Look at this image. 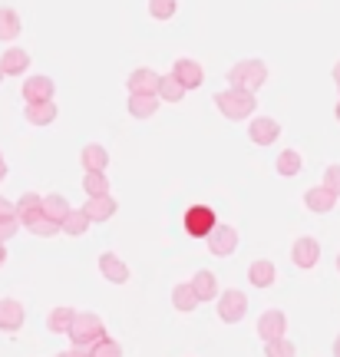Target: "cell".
Here are the masks:
<instances>
[{
  "instance_id": "cell-16",
  "label": "cell",
  "mask_w": 340,
  "mask_h": 357,
  "mask_svg": "<svg viewBox=\"0 0 340 357\" xmlns=\"http://www.w3.org/2000/svg\"><path fill=\"white\" fill-rule=\"evenodd\" d=\"M26 66H30V53L24 47H7L3 56H0V70H3V77H24Z\"/></svg>"
},
{
  "instance_id": "cell-28",
  "label": "cell",
  "mask_w": 340,
  "mask_h": 357,
  "mask_svg": "<svg viewBox=\"0 0 340 357\" xmlns=\"http://www.w3.org/2000/svg\"><path fill=\"white\" fill-rule=\"evenodd\" d=\"M275 169H277V176L294 178V176H298V172H301V169H304V155L298 153V149H284V153L277 155Z\"/></svg>"
},
{
  "instance_id": "cell-24",
  "label": "cell",
  "mask_w": 340,
  "mask_h": 357,
  "mask_svg": "<svg viewBox=\"0 0 340 357\" xmlns=\"http://www.w3.org/2000/svg\"><path fill=\"white\" fill-rule=\"evenodd\" d=\"M185 93H189V86H185L176 73H165L162 83H159V100L162 102H182L185 100Z\"/></svg>"
},
{
  "instance_id": "cell-26",
  "label": "cell",
  "mask_w": 340,
  "mask_h": 357,
  "mask_svg": "<svg viewBox=\"0 0 340 357\" xmlns=\"http://www.w3.org/2000/svg\"><path fill=\"white\" fill-rule=\"evenodd\" d=\"M73 321H76V311L73 307H53L50 314H47V328H50L53 334H70V328H73Z\"/></svg>"
},
{
  "instance_id": "cell-40",
  "label": "cell",
  "mask_w": 340,
  "mask_h": 357,
  "mask_svg": "<svg viewBox=\"0 0 340 357\" xmlns=\"http://www.w3.org/2000/svg\"><path fill=\"white\" fill-rule=\"evenodd\" d=\"M3 178H7V159L0 155V182H3Z\"/></svg>"
},
{
  "instance_id": "cell-41",
  "label": "cell",
  "mask_w": 340,
  "mask_h": 357,
  "mask_svg": "<svg viewBox=\"0 0 340 357\" xmlns=\"http://www.w3.org/2000/svg\"><path fill=\"white\" fill-rule=\"evenodd\" d=\"M7 261V242H0V265Z\"/></svg>"
},
{
  "instance_id": "cell-46",
  "label": "cell",
  "mask_w": 340,
  "mask_h": 357,
  "mask_svg": "<svg viewBox=\"0 0 340 357\" xmlns=\"http://www.w3.org/2000/svg\"><path fill=\"white\" fill-rule=\"evenodd\" d=\"M0 79H3V70H0Z\"/></svg>"
},
{
  "instance_id": "cell-15",
  "label": "cell",
  "mask_w": 340,
  "mask_h": 357,
  "mask_svg": "<svg viewBox=\"0 0 340 357\" xmlns=\"http://www.w3.org/2000/svg\"><path fill=\"white\" fill-rule=\"evenodd\" d=\"M159 83H162V77H159L152 66H139V70L129 73L126 89L129 93H159Z\"/></svg>"
},
{
  "instance_id": "cell-38",
  "label": "cell",
  "mask_w": 340,
  "mask_h": 357,
  "mask_svg": "<svg viewBox=\"0 0 340 357\" xmlns=\"http://www.w3.org/2000/svg\"><path fill=\"white\" fill-rule=\"evenodd\" d=\"M56 357H93V354H89V347H70V351H60V354H56Z\"/></svg>"
},
{
  "instance_id": "cell-39",
  "label": "cell",
  "mask_w": 340,
  "mask_h": 357,
  "mask_svg": "<svg viewBox=\"0 0 340 357\" xmlns=\"http://www.w3.org/2000/svg\"><path fill=\"white\" fill-rule=\"evenodd\" d=\"M0 215H17V202H7V199L0 195Z\"/></svg>"
},
{
  "instance_id": "cell-1",
  "label": "cell",
  "mask_w": 340,
  "mask_h": 357,
  "mask_svg": "<svg viewBox=\"0 0 340 357\" xmlns=\"http://www.w3.org/2000/svg\"><path fill=\"white\" fill-rule=\"evenodd\" d=\"M215 106H218V113L225 116V119L238 123L245 116H254L258 100H254V93H248V89L228 86V89H222V93H215Z\"/></svg>"
},
{
  "instance_id": "cell-10",
  "label": "cell",
  "mask_w": 340,
  "mask_h": 357,
  "mask_svg": "<svg viewBox=\"0 0 340 357\" xmlns=\"http://www.w3.org/2000/svg\"><path fill=\"white\" fill-rule=\"evenodd\" d=\"M26 311L17 298H0V331L3 334H17L24 328Z\"/></svg>"
},
{
  "instance_id": "cell-4",
  "label": "cell",
  "mask_w": 340,
  "mask_h": 357,
  "mask_svg": "<svg viewBox=\"0 0 340 357\" xmlns=\"http://www.w3.org/2000/svg\"><path fill=\"white\" fill-rule=\"evenodd\" d=\"M248 314V294L238 291V288H228V291L218 294V318L225 324H238Z\"/></svg>"
},
{
  "instance_id": "cell-14",
  "label": "cell",
  "mask_w": 340,
  "mask_h": 357,
  "mask_svg": "<svg viewBox=\"0 0 340 357\" xmlns=\"http://www.w3.org/2000/svg\"><path fill=\"white\" fill-rule=\"evenodd\" d=\"M172 73H176L182 83L189 89H199L205 83V70H202V63L199 60H192V56H178L176 60V66H172Z\"/></svg>"
},
{
  "instance_id": "cell-30",
  "label": "cell",
  "mask_w": 340,
  "mask_h": 357,
  "mask_svg": "<svg viewBox=\"0 0 340 357\" xmlns=\"http://www.w3.org/2000/svg\"><path fill=\"white\" fill-rule=\"evenodd\" d=\"M89 225H93V222H89L86 212H83V208H73V212L63 218V235H73V238H79V235H86Z\"/></svg>"
},
{
  "instance_id": "cell-5",
  "label": "cell",
  "mask_w": 340,
  "mask_h": 357,
  "mask_svg": "<svg viewBox=\"0 0 340 357\" xmlns=\"http://www.w3.org/2000/svg\"><path fill=\"white\" fill-rule=\"evenodd\" d=\"M182 222H185V231H189L192 238H208L212 229L218 225V215H215L212 205H192Z\"/></svg>"
},
{
  "instance_id": "cell-12",
  "label": "cell",
  "mask_w": 340,
  "mask_h": 357,
  "mask_svg": "<svg viewBox=\"0 0 340 357\" xmlns=\"http://www.w3.org/2000/svg\"><path fill=\"white\" fill-rule=\"evenodd\" d=\"M116 208H119V202L113 195H86V202H83V212L89 215V222H109L116 215Z\"/></svg>"
},
{
  "instance_id": "cell-3",
  "label": "cell",
  "mask_w": 340,
  "mask_h": 357,
  "mask_svg": "<svg viewBox=\"0 0 340 357\" xmlns=\"http://www.w3.org/2000/svg\"><path fill=\"white\" fill-rule=\"evenodd\" d=\"M268 83V66L265 60H241L228 70V86H238V89H261Z\"/></svg>"
},
{
  "instance_id": "cell-8",
  "label": "cell",
  "mask_w": 340,
  "mask_h": 357,
  "mask_svg": "<svg viewBox=\"0 0 340 357\" xmlns=\"http://www.w3.org/2000/svg\"><path fill=\"white\" fill-rule=\"evenodd\" d=\"M291 261L298 268H314L317 261H320V242H317L314 235H301L298 242L291 245Z\"/></svg>"
},
{
  "instance_id": "cell-23",
  "label": "cell",
  "mask_w": 340,
  "mask_h": 357,
  "mask_svg": "<svg viewBox=\"0 0 340 357\" xmlns=\"http://www.w3.org/2000/svg\"><path fill=\"white\" fill-rule=\"evenodd\" d=\"M172 305H176V311L192 314L195 307L202 305V298H199V291L192 288V281H182V284H176V288H172Z\"/></svg>"
},
{
  "instance_id": "cell-33",
  "label": "cell",
  "mask_w": 340,
  "mask_h": 357,
  "mask_svg": "<svg viewBox=\"0 0 340 357\" xmlns=\"http://www.w3.org/2000/svg\"><path fill=\"white\" fill-rule=\"evenodd\" d=\"M178 10V0H149L152 20H172Z\"/></svg>"
},
{
  "instance_id": "cell-17",
  "label": "cell",
  "mask_w": 340,
  "mask_h": 357,
  "mask_svg": "<svg viewBox=\"0 0 340 357\" xmlns=\"http://www.w3.org/2000/svg\"><path fill=\"white\" fill-rule=\"evenodd\" d=\"M79 162H83V172H106L109 169V149L100 142H89L79 153Z\"/></svg>"
},
{
  "instance_id": "cell-36",
  "label": "cell",
  "mask_w": 340,
  "mask_h": 357,
  "mask_svg": "<svg viewBox=\"0 0 340 357\" xmlns=\"http://www.w3.org/2000/svg\"><path fill=\"white\" fill-rule=\"evenodd\" d=\"M17 231H20V218L17 215H0V242H10Z\"/></svg>"
},
{
  "instance_id": "cell-29",
  "label": "cell",
  "mask_w": 340,
  "mask_h": 357,
  "mask_svg": "<svg viewBox=\"0 0 340 357\" xmlns=\"http://www.w3.org/2000/svg\"><path fill=\"white\" fill-rule=\"evenodd\" d=\"M70 212H73V205H70V199H66V195H60V192L43 195V215H50V218H56V222H63Z\"/></svg>"
},
{
  "instance_id": "cell-45",
  "label": "cell",
  "mask_w": 340,
  "mask_h": 357,
  "mask_svg": "<svg viewBox=\"0 0 340 357\" xmlns=\"http://www.w3.org/2000/svg\"><path fill=\"white\" fill-rule=\"evenodd\" d=\"M337 271H340V255H337Z\"/></svg>"
},
{
  "instance_id": "cell-31",
  "label": "cell",
  "mask_w": 340,
  "mask_h": 357,
  "mask_svg": "<svg viewBox=\"0 0 340 357\" xmlns=\"http://www.w3.org/2000/svg\"><path fill=\"white\" fill-rule=\"evenodd\" d=\"M83 192H86V195H109V178H106V172H83Z\"/></svg>"
},
{
  "instance_id": "cell-21",
  "label": "cell",
  "mask_w": 340,
  "mask_h": 357,
  "mask_svg": "<svg viewBox=\"0 0 340 357\" xmlns=\"http://www.w3.org/2000/svg\"><path fill=\"white\" fill-rule=\"evenodd\" d=\"M24 116H26V123H30V126H50L53 119L60 116V109H56V102H53V100H43V102H26Z\"/></svg>"
},
{
  "instance_id": "cell-13",
  "label": "cell",
  "mask_w": 340,
  "mask_h": 357,
  "mask_svg": "<svg viewBox=\"0 0 340 357\" xmlns=\"http://www.w3.org/2000/svg\"><path fill=\"white\" fill-rule=\"evenodd\" d=\"M100 275L109 281V284H126L129 281V265L119 255H113V252H102L100 255Z\"/></svg>"
},
{
  "instance_id": "cell-34",
  "label": "cell",
  "mask_w": 340,
  "mask_h": 357,
  "mask_svg": "<svg viewBox=\"0 0 340 357\" xmlns=\"http://www.w3.org/2000/svg\"><path fill=\"white\" fill-rule=\"evenodd\" d=\"M265 357H298V347L291 344L288 337H277V341H265Z\"/></svg>"
},
{
  "instance_id": "cell-19",
  "label": "cell",
  "mask_w": 340,
  "mask_h": 357,
  "mask_svg": "<svg viewBox=\"0 0 340 357\" xmlns=\"http://www.w3.org/2000/svg\"><path fill=\"white\" fill-rule=\"evenodd\" d=\"M40 215H43V195L24 192V195L17 199V218H20V225H33Z\"/></svg>"
},
{
  "instance_id": "cell-18",
  "label": "cell",
  "mask_w": 340,
  "mask_h": 357,
  "mask_svg": "<svg viewBox=\"0 0 340 357\" xmlns=\"http://www.w3.org/2000/svg\"><path fill=\"white\" fill-rule=\"evenodd\" d=\"M159 102H162L159 93H129L126 109H129V116H136V119H149V116H155Z\"/></svg>"
},
{
  "instance_id": "cell-9",
  "label": "cell",
  "mask_w": 340,
  "mask_h": 357,
  "mask_svg": "<svg viewBox=\"0 0 340 357\" xmlns=\"http://www.w3.org/2000/svg\"><path fill=\"white\" fill-rule=\"evenodd\" d=\"M248 136H252L254 146H271L281 136V123L275 116H254L252 126H248Z\"/></svg>"
},
{
  "instance_id": "cell-44",
  "label": "cell",
  "mask_w": 340,
  "mask_h": 357,
  "mask_svg": "<svg viewBox=\"0 0 340 357\" xmlns=\"http://www.w3.org/2000/svg\"><path fill=\"white\" fill-rule=\"evenodd\" d=\"M334 116H337V123H340V102H337V109H334Z\"/></svg>"
},
{
  "instance_id": "cell-35",
  "label": "cell",
  "mask_w": 340,
  "mask_h": 357,
  "mask_svg": "<svg viewBox=\"0 0 340 357\" xmlns=\"http://www.w3.org/2000/svg\"><path fill=\"white\" fill-rule=\"evenodd\" d=\"M89 354H93V357H123V344H119V341H113V337H102L100 344L89 347Z\"/></svg>"
},
{
  "instance_id": "cell-7",
  "label": "cell",
  "mask_w": 340,
  "mask_h": 357,
  "mask_svg": "<svg viewBox=\"0 0 340 357\" xmlns=\"http://www.w3.org/2000/svg\"><path fill=\"white\" fill-rule=\"evenodd\" d=\"M284 331H288V314L281 307L261 311V318H258V337L261 341H277V337H284Z\"/></svg>"
},
{
  "instance_id": "cell-11",
  "label": "cell",
  "mask_w": 340,
  "mask_h": 357,
  "mask_svg": "<svg viewBox=\"0 0 340 357\" xmlns=\"http://www.w3.org/2000/svg\"><path fill=\"white\" fill-rule=\"evenodd\" d=\"M337 199H340V195H334L324 182H320V185H311V189L304 192V205H307L314 215H327V212H334Z\"/></svg>"
},
{
  "instance_id": "cell-6",
  "label": "cell",
  "mask_w": 340,
  "mask_h": 357,
  "mask_svg": "<svg viewBox=\"0 0 340 357\" xmlns=\"http://www.w3.org/2000/svg\"><path fill=\"white\" fill-rule=\"evenodd\" d=\"M205 242H208V252H212L215 258H228V255H235V248H238V229L218 222Z\"/></svg>"
},
{
  "instance_id": "cell-37",
  "label": "cell",
  "mask_w": 340,
  "mask_h": 357,
  "mask_svg": "<svg viewBox=\"0 0 340 357\" xmlns=\"http://www.w3.org/2000/svg\"><path fill=\"white\" fill-rule=\"evenodd\" d=\"M324 185H327L334 195H340V166H327V169H324Z\"/></svg>"
},
{
  "instance_id": "cell-32",
  "label": "cell",
  "mask_w": 340,
  "mask_h": 357,
  "mask_svg": "<svg viewBox=\"0 0 340 357\" xmlns=\"http://www.w3.org/2000/svg\"><path fill=\"white\" fill-rule=\"evenodd\" d=\"M26 229L33 231L37 238H53V235H60L63 231V222H56V218H50V215H40L33 225H26Z\"/></svg>"
},
{
  "instance_id": "cell-43",
  "label": "cell",
  "mask_w": 340,
  "mask_h": 357,
  "mask_svg": "<svg viewBox=\"0 0 340 357\" xmlns=\"http://www.w3.org/2000/svg\"><path fill=\"white\" fill-rule=\"evenodd\" d=\"M334 357H340V334L334 337Z\"/></svg>"
},
{
  "instance_id": "cell-2",
  "label": "cell",
  "mask_w": 340,
  "mask_h": 357,
  "mask_svg": "<svg viewBox=\"0 0 340 357\" xmlns=\"http://www.w3.org/2000/svg\"><path fill=\"white\" fill-rule=\"evenodd\" d=\"M66 337H70L76 347H93V344H100L102 337H109V334L102 328L100 314H93V311H76V321H73V328H70Z\"/></svg>"
},
{
  "instance_id": "cell-25",
  "label": "cell",
  "mask_w": 340,
  "mask_h": 357,
  "mask_svg": "<svg viewBox=\"0 0 340 357\" xmlns=\"http://www.w3.org/2000/svg\"><path fill=\"white\" fill-rule=\"evenodd\" d=\"M20 30H24L20 13L13 10V7H0V40H3V43H10V40L20 37Z\"/></svg>"
},
{
  "instance_id": "cell-20",
  "label": "cell",
  "mask_w": 340,
  "mask_h": 357,
  "mask_svg": "<svg viewBox=\"0 0 340 357\" xmlns=\"http://www.w3.org/2000/svg\"><path fill=\"white\" fill-rule=\"evenodd\" d=\"M53 79L50 77H26L20 93H24L26 102H43V100H53Z\"/></svg>"
},
{
  "instance_id": "cell-27",
  "label": "cell",
  "mask_w": 340,
  "mask_h": 357,
  "mask_svg": "<svg viewBox=\"0 0 340 357\" xmlns=\"http://www.w3.org/2000/svg\"><path fill=\"white\" fill-rule=\"evenodd\" d=\"M192 288H195V291H199V298H202V301H215V298H218V278H215L212 271H195V275H192Z\"/></svg>"
},
{
  "instance_id": "cell-42",
  "label": "cell",
  "mask_w": 340,
  "mask_h": 357,
  "mask_svg": "<svg viewBox=\"0 0 340 357\" xmlns=\"http://www.w3.org/2000/svg\"><path fill=\"white\" fill-rule=\"evenodd\" d=\"M334 83H337V86H340V60H337V63H334Z\"/></svg>"
},
{
  "instance_id": "cell-22",
  "label": "cell",
  "mask_w": 340,
  "mask_h": 357,
  "mask_svg": "<svg viewBox=\"0 0 340 357\" xmlns=\"http://www.w3.org/2000/svg\"><path fill=\"white\" fill-rule=\"evenodd\" d=\"M248 281H252L254 288H271L277 281V268L275 261H268V258H258L248 265Z\"/></svg>"
}]
</instances>
